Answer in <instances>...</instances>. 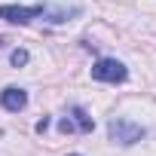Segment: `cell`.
I'll list each match as a JSON object with an SVG mask.
<instances>
[{"label": "cell", "instance_id": "obj_3", "mask_svg": "<svg viewBox=\"0 0 156 156\" xmlns=\"http://www.w3.org/2000/svg\"><path fill=\"white\" fill-rule=\"evenodd\" d=\"M37 16H46V6L43 3H37V6H12V3H3V6H0V19L9 22V25H28Z\"/></svg>", "mask_w": 156, "mask_h": 156}, {"label": "cell", "instance_id": "obj_2", "mask_svg": "<svg viewBox=\"0 0 156 156\" xmlns=\"http://www.w3.org/2000/svg\"><path fill=\"white\" fill-rule=\"evenodd\" d=\"M126 76H129V70L116 58H101L92 67V80H98V83H126Z\"/></svg>", "mask_w": 156, "mask_h": 156}, {"label": "cell", "instance_id": "obj_5", "mask_svg": "<svg viewBox=\"0 0 156 156\" xmlns=\"http://www.w3.org/2000/svg\"><path fill=\"white\" fill-rule=\"evenodd\" d=\"M70 119H73V126H76V132H83V135H89L92 129H95V122H92V116L83 110V107H70Z\"/></svg>", "mask_w": 156, "mask_h": 156}, {"label": "cell", "instance_id": "obj_7", "mask_svg": "<svg viewBox=\"0 0 156 156\" xmlns=\"http://www.w3.org/2000/svg\"><path fill=\"white\" fill-rule=\"evenodd\" d=\"M58 132H64V135H70V132H76V126H73V119H70V116H64V119L58 122Z\"/></svg>", "mask_w": 156, "mask_h": 156}, {"label": "cell", "instance_id": "obj_1", "mask_svg": "<svg viewBox=\"0 0 156 156\" xmlns=\"http://www.w3.org/2000/svg\"><path fill=\"white\" fill-rule=\"evenodd\" d=\"M107 135H110V141L113 144H138L147 132H144V126H138V122H132V119H122V116H113L110 122H107Z\"/></svg>", "mask_w": 156, "mask_h": 156}, {"label": "cell", "instance_id": "obj_8", "mask_svg": "<svg viewBox=\"0 0 156 156\" xmlns=\"http://www.w3.org/2000/svg\"><path fill=\"white\" fill-rule=\"evenodd\" d=\"M46 129H49V119H46V116H43V119H40V122H37V132H40V135H43V132H46Z\"/></svg>", "mask_w": 156, "mask_h": 156}, {"label": "cell", "instance_id": "obj_4", "mask_svg": "<svg viewBox=\"0 0 156 156\" xmlns=\"http://www.w3.org/2000/svg\"><path fill=\"white\" fill-rule=\"evenodd\" d=\"M0 104H3V110L19 113V110H25V104H28V92L19 89V86H6L3 92H0Z\"/></svg>", "mask_w": 156, "mask_h": 156}, {"label": "cell", "instance_id": "obj_6", "mask_svg": "<svg viewBox=\"0 0 156 156\" xmlns=\"http://www.w3.org/2000/svg\"><path fill=\"white\" fill-rule=\"evenodd\" d=\"M28 58H31V55H28V52H25V49H16V52H12V55H9V61H12V64H16V67H22V64H28Z\"/></svg>", "mask_w": 156, "mask_h": 156}, {"label": "cell", "instance_id": "obj_9", "mask_svg": "<svg viewBox=\"0 0 156 156\" xmlns=\"http://www.w3.org/2000/svg\"><path fill=\"white\" fill-rule=\"evenodd\" d=\"M67 156H80V153H67Z\"/></svg>", "mask_w": 156, "mask_h": 156}]
</instances>
